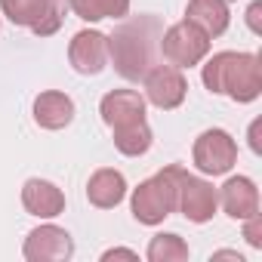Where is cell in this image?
<instances>
[{
	"instance_id": "8",
	"label": "cell",
	"mask_w": 262,
	"mask_h": 262,
	"mask_svg": "<svg viewBox=\"0 0 262 262\" xmlns=\"http://www.w3.org/2000/svg\"><path fill=\"white\" fill-rule=\"evenodd\" d=\"M22 253L28 262H65L74 253V241L59 225H40L25 237Z\"/></svg>"
},
{
	"instance_id": "7",
	"label": "cell",
	"mask_w": 262,
	"mask_h": 262,
	"mask_svg": "<svg viewBox=\"0 0 262 262\" xmlns=\"http://www.w3.org/2000/svg\"><path fill=\"white\" fill-rule=\"evenodd\" d=\"M216 207H219V191L207 179L191 176L185 170L182 179H179V204H176V210H182V216L188 222H198L201 225V222H210L213 219Z\"/></svg>"
},
{
	"instance_id": "2",
	"label": "cell",
	"mask_w": 262,
	"mask_h": 262,
	"mask_svg": "<svg viewBox=\"0 0 262 262\" xmlns=\"http://www.w3.org/2000/svg\"><path fill=\"white\" fill-rule=\"evenodd\" d=\"M201 80L210 93H225L234 102H253L262 93V65L256 53H216Z\"/></svg>"
},
{
	"instance_id": "9",
	"label": "cell",
	"mask_w": 262,
	"mask_h": 262,
	"mask_svg": "<svg viewBox=\"0 0 262 262\" xmlns=\"http://www.w3.org/2000/svg\"><path fill=\"white\" fill-rule=\"evenodd\" d=\"M68 62L77 74H99L108 65V34L77 31L68 43Z\"/></svg>"
},
{
	"instance_id": "11",
	"label": "cell",
	"mask_w": 262,
	"mask_h": 262,
	"mask_svg": "<svg viewBox=\"0 0 262 262\" xmlns=\"http://www.w3.org/2000/svg\"><path fill=\"white\" fill-rule=\"evenodd\" d=\"M219 204L231 219L244 222L259 213V188L250 176H231L219 191Z\"/></svg>"
},
{
	"instance_id": "21",
	"label": "cell",
	"mask_w": 262,
	"mask_h": 262,
	"mask_svg": "<svg viewBox=\"0 0 262 262\" xmlns=\"http://www.w3.org/2000/svg\"><path fill=\"white\" fill-rule=\"evenodd\" d=\"M244 237H247V244L250 247H262V216L256 213V216H250V219H244Z\"/></svg>"
},
{
	"instance_id": "4",
	"label": "cell",
	"mask_w": 262,
	"mask_h": 262,
	"mask_svg": "<svg viewBox=\"0 0 262 262\" xmlns=\"http://www.w3.org/2000/svg\"><path fill=\"white\" fill-rule=\"evenodd\" d=\"M158 50L164 53L167 65H173V68H191V65H198L210 53V37L198 25L179 22V25H170L161 34Z\"/></svg>"
},
{
	"instance_id": "16",
	"label": "cell",
	"mask_w": 262,
	"mask_h": 262,
	"mask_svg": "<svg viewBox=\"0 0 262 262\" xmlns=\"http://www.w3.org/2000/svg\"><path fill=\"white\" fill-rule=\"evenodd\" d=\"M111 133H114V148H117L120 155H126V158H139V155H145V151L151 148V139H155L148 120L117 126V129H111Z\"/></svg>"
},
{
	"instance_id": "18",
	"label": "cell",
	"mask_w": 262,
	"mask_h": 262,
	"mask_svg": "<svg viewBox=\"0 0 262 262\" xmlns=\"http://www.w3.org/2000/svg\"><path fill=\"white\" fill-rule=\"evenodd\" d=\"M47 7H50V0H0L4 16L19 28H34L40 16L47 13Z\"/></svg>"
},
{
	"instance_id": "24",
	"label": "cell",
	"mask_w": 262,
	"mask_h": 262,
	"mask_svg": "<svg viewBox=\"0 0 262 262\" xmlns=\"http://www.w3.org/2000/svg\"><path fill=\"white\" fill-rule=\"evenodd\" d=\"M213 259H234V262H244L237 253H231V250H222V253H213Z\"/></svg>"
},
{
	"instance_id": "19",
	"label": "cell",
	"mask_w": 262,
	"mask_h": 262,
	"mask_svg": "<svg viewBox=\"0 0 262 262\" xmlns=\"http://www.w3.org/2000/svg\"><path fill=\"white\" fill-rule=\"evenodd\" d=\"M148 259L151 262H185L188 244L179 234H155L148 244Z\"/></svg>"
},
{
	"instance_id": "5",
	"label": "cell",
	"mask_w": 262,
	"mask_h": 262,
	"mask_svg": "<svg viewBox=\"0 0 262 262\" xmlns=\"http://www.w3.org/2000/svg\"><path fill=\"white\" fill-rule=\"evenodd\" d=\"M191 161L201 173L207 176H222L237 164V142L225 133V129H204L194 139Z\"/></svg>"
},
{
	"instance_id": "17",
	"label": "cell",
	"mask_w": 262,
	"mask_h": 262,
	"mask_svg": "<svg viewBox=\"0 0 262 262\" xmlns=\"http://www.w3.org/2000/svg\"><path fill=\"white\" fill-rule=\"evenodd\" d=\"M68 7L83 22H102V19H123L129 13V0H68Z\"/></svg>"
},
{
	"instance_id": "12",
	"label": "cell",
	"mask_w": 262,
	"mask_h": 262,
	"mask_svg": "<svg viewBox=\"0 0 262 262\" xmlns=\"http://www.w3.org/2000/svg\"><path fill=\"white\" fill-rule=\"evenodd\" d=\"M22 204L31 216H40V219H53L65 210V194L59 185L47 182V179H28L22 185Z\"/></svg>"
},
{
	"instance_id": "13",
	"label": "cell",
	"mask_w": 262,
	"mask_h": 262,
	"mask_svg": "<svg viewBox=\"0 0 262 262\" xmlns=\"http://www.w3.org/2000/svg\"><path fill=\"white\" fill-rule=\"evenodd\" d=\"M126 198V179L117 170H96L86 182V201L99 210H111Z\"/></svg>"
},
{
	"instance_id": "6",
	"label": "cell",
	"mask_w": 262,
	"mask_h": 262,
	"mask_svg": "<svg viewBox=\"0 0 262 262\" xmlns=\"http://www.w3.org/2000/svg\"><path fill=\"white\" fill-rule=\"evenodd\" d=\"M145 99L155 105V108H164V111H173L185 102V93H188V80L182 74V68H173V65H151L145 71Z\"/></svg>"
},
{
	"instance_id": "14",
	"label": "cell",
	"mask_w": 262,
	"mask_h": 262,
	"mask_svg": "<svg viewBox=\"0 0 262 262\" xmlns=\"http://www.w3.org/2000/svg\"><path fill=\"white\" fill-rule=\"evenodd\" d=\"M34 120L43 129H62L74 120V102L71 96L59 93V90H47L34 99Z\"/></svg>"
},
{
	"instance_id": "20",
	"label": "cell",
	"mask_w": 262,
	"mask_h": 262,
	"mask_svg": "<svg viewBox=\"0 0 262 262\" xmlns=\"http://www.w3.org/2000/svg\"><path fill=\"white\" fill-rule=\"evenodd\" d=\"M62 19H65V4L62 0H50V7H47V13L40 16V22L31 28L37 37H50V34H56L59 28H62Z\"/></svg>"
},
{
	"instance_id": "25",
	"label": "cell",
	"mask_w": 262,
	"mask_h": 262,
	"mask_svg": "<svg viewBox=\"0 0 262 262\" xmlns=\"http://www.w3.org/2000/svg\"><path fill=\"white\" fill-rule=\"evenodd\" d=\"M225 4H234V0H225Z\"/></svg>"
},
{
	"instance_id": "3",
	"label": "cell",
	"mask_w": 262,
	"mask_h": 262,
	"mask_svg": "<svg viewBox=\"0 0 262 262\" xmlns=\"http://www.w3.org/2000/svg\"><path fill=\"white\" fill-rule=\"evenodd\" d=\"M182 167L170 164L161 173L148 176L145 182H139V188L133 191V216L142 225H161L167 216H173L176 204H179V179H182Z\"/></svg>"
},
{
	"instance_id": "23",
	"label": "cell",
	"mask_w": 262,
	"mask_h": 262,
	"mask_svg": "<svg viewBox=\"0 0 262 262\" xmlns=\"http://www.w3.org/2000/svg\"><path fill=\"white\" fill-rule=\"evenodd\" d=\"M102 259H105V262H108V259H136V253H133V250L117 247V250H105V253H102Z\"/></svg>"
},
{
	"instance_id": "22",
	"label": "cell",
	"mask_w": 262,
	"mask_h": 262,
	"mask_svg": "<svg viewBox=\"0 0 262 262\" xmlns=\"http://www.w3.org/2000/svg\"><path fill=\"white\" fill-rule=\"evenodd\" d=\"M259 13H262V4L256 0V4H250V10H247V25H250V31H262V22H259Z\"/></svg>"
},
{
	"instance_id": "15",
	"label": "cell",
	"mask_w": 262,
	"mask_h": 262,
	"mask_svg": "<svg viewBox=\"0 0 262 262\" xmlns=\"http://www.w3.org/2000/svg\"><path fill=\"white\" fill-rule=\"evenodd\" d=\"M185 22L198 25L207 37H219L228 28V4L225 0H188Z\"/></svg>"
},
{
	"instance_id": "10",
	"label": "cell",
	"mask_w": 262,
	"mask_h": 262,
	"mask_svg": "<svg viewBox=\"0 0 262 262\" xmlns=\"http://www.w3.org/2000/svg\"><path fill=\"white\" fill-rule=\"evenodd\" d=\"M99 114L111 129L126 126V123H139V120H145V96H139L136 90H111L102 96Z\"/></svg>"
},
{
	"instance_id": "1",
	"label": "cell",
	"mask_w": 262,
	"mask_h": 262,
	"mask_svg": "<svg viewBox=\"0 0 262 262\" xmlns=\"http://www.w3.org/2000/svg\"><path fill=\"white\" fill-rule=\"evenodd\" d=\"M161 34L164 25L158 16H133L120 22L108 37V62H114V71L123 80H142L145 71L155 65Z\"/></svg>"
}]
</instances>
